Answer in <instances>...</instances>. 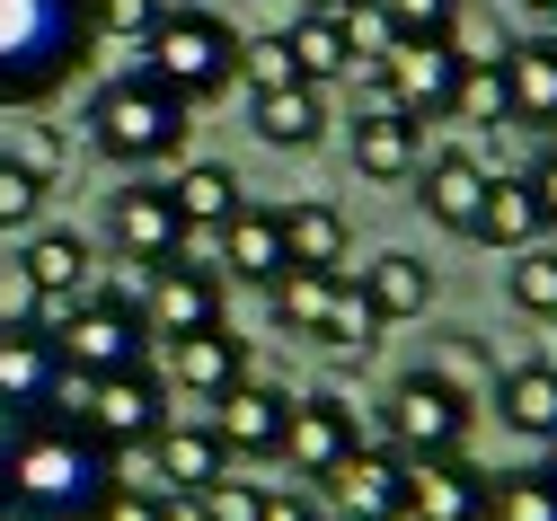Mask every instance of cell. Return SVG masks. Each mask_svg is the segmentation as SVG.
<instances>
[{
    "instance_id": "33",
    "label": "cell",
    "mask_w": 557,
    "mask_h": 521,
    "mask_svg": "<svg viewBox=\"0 0 557 521\" xmlns=\"http://www.w3.org/2000/svg\"><path fill=\"white\" fill-rule=\"evenodd\" d=\"M372 336H381L372 301H363L355 283H336V301H327V319H319V345H336V353H372Z\"/></svg>"
},
{
    "instance_id": "4",
    "label": "cell",
    "mask_w": 557,
    "mask_h": 521,
    "mask_svg": "<svg viewBox=\"0 0 557 521\" xmlns=\"http://www.w3.org/2000/svg\"><path fill=\"white\" fill-rule=\"evenodd\" d=\"M143 71L186 98V107H213L231 80H239V27L213 10V0H195V10H169L151 36H143Z\"/></svg>"
},
{
    "instance_id": "21",
    "label": "cell",
    "mask_w": 557,
    "mask_h": 521,
    "mask_svg": "<svg viewBox=\"0 0 557 521\" xmlns=\"http://www.w3.org/2000/svg\"><path fill=\"white\" fill-rule=\"evenodd\" d=\"M222 283H274V274H284V221H274L265 203H239L231 221H222Z\"/></svg>"
},
{
    "instance_id": "29",
    "label": "cell",
    "mask_w": 557,
    "mask_h": 521,
    "mask_svg": "<svg viewBox=\"0 0 557 521\" xmlns=\"http://www.w3.org/2000/svg\"><path fill=\"white\" fill-rule=\"evenodd\" d=\"M284 53H293V71H301L310 89H327V80H345V71H355V45H345V27L319 18V10H293V18H284Z\"/></svg>"
},
{
    "instance_id": "14",
    "label": "cell",
    "mask_w": 557,
    "mask_h": 521,
    "mask_svg": "<svg viewBox=\"0 0 557 521\" xmlns=\"http://www.w3.org/2000/svg\"><path fill=\"white\" fill-rule=\"evenodd\" d=\"M486 504H496V477L478 460H460V451L407 469V512L416 521H486Z\"/></svg>"
},
{
    "instance_id": "34",
    "label": "cell",
    "mask_w": 557,
    "mask_h": 521,
    "mask_svg": "<svg viewBox=\"0 0 557 521\" xmlns=\"http://www.w3.org/2000/svg\"><path fill=\"white\" fill-rule=\"evenodd\" d=\"M486 521H557V477L548 469H513L486 504Z\"/></svg>"
},
{
    "instance_id": "7",
    "label": "cell",
    "mask_w": 557,
    "mask_h": 521,
    "mask_svg": "<svg viewBox=\"0 0 557 521\" xmlns=\"http://www.w3.org/2000/svg\"><path fill=\"white\" fill-rule=\"evenodd\" d=\"M460 442H469V389L443 371H407L389 389V451L416 469V460H451Z\"/></svg>"
},
{
    "instance_id": "2",
    "label": "cell",
    "mask_w": 557,
    "mask_h": 521,
    "mask_svg": "<svg viewBox=\"0 0 557 521\" xmlns=\"http://www.w3.org/2000/svg\"><path fill=\"white\" fill-rule=\"evenodd\" d=\"M89 0H0V107L53 98L89 62Z\"/></svg>"
},
{
    "instance_id": "31",
    "label": "cell",
    "mask_w": 557,
    "mask_h": 521,
    "mask_svg": "<svg viewBox=\"0 0 557 521\" xmlns=\"http://www.w3.org/2000/svg\"><path fill=\"white\" fill-rule=\"evenodd\" d=\"M451 115H460V124H505V115H513V98H505V53H496V62H460Z\"/></svg>"
},
{
    "instance_id": "10",
    "label": "cell",
    "mask_w": 557,
    "mask_h": 521,
    "mask_svg": "<svg viewBox=\"0 0 557 521\" xmlns=\"http://www.w3.org/2000/svg\"><path fill=\"white\" fill-rule=\"evenodd\" d=\"M53 389H62V353L45 327L27 319H0V415L27 424V415H53Z\"/></svg>"
},
{
    "instance_id": "18",
    "label": "cell",
    "mask_w": 557,
    "mask_h": 521,
    "mask_svg": "<svg viewBox=\"0 0 557 521\" xmlns=\"http://www.w3.org/2000/svg\"><path fill=\"white\" fill-rule=\"evenodd\" d=\"M18 274H27V301H81L89 291V274H98V248L81 239V231H27V248H18Z\"/></svg>"
},
{
    "instance_id": "43",
    "label": "cell",
    "mask_w": 557,
    "mask_h": 521,
    "mask_svg": "<svg viewBox=\"0 0 557 521\" xmlns=\"http://www.w3.org/2000/svg\"><path fill=\"white\" fill-rule=\"evenodd\" d=\"M257 521H319V504H310V495H265Z\"/></svg>"
},
{
    "instance_id": "36",
    "label": "cell",
    "mask_w": 557,
    "mask_h": 521,
    "mask_svg": "<svg viewBox=\"0 0 557 521\" xmlns=\"http://www.w3.org/2000/svg\"><path fill=\"white\" fill-rule=\"evenodd\" d=\"M345 45H355V62H381L398 45V18H389V0H345Z\"/></svg>"
},
{
    "instance_id": "47",
    "label": "cell",
    "mask_w": 557,
    "mask_h": 521,
    "mask_svg": "<svg viewBox=\"0 0 557 521\" xmlns=\"http://www.w3.org/2000/svg\"><path fill=\"white\" fill-rule=\"evenodd\" d=\"M301 10H319V18H345V0H301Z\"/></svg>"
},
{
    "instance_id": "23",
    "label": "cell",
    "mask_w": 557,
    "mask_h": 521,
    "mask_svg": "<svg viewBox=\"0 0 557 521\" xmlns=\"http://www.w3.org/2000/svg\"><path fill=\"white\" fill-rule=\"evenodd\" d=\"M274 221H284V265L345 274V257H355V221H345L336 203H284Z\"/></svg>"
},
{
    "instance_id": "16",
    "label": "cell",
    "mask_w": 557,
    "mask_h": 521,
    "mask_svg": "<svg viewBox=\"0 0 557 521\" xmlns=\"http://www.w3.org/2000/svg\"><path fill=\"white\" fill-rule=\"evenodd\" d=\"M284 407H293V398H284V389H265L257 371H248L239 389H222V398H213V415H203V424L222 433V451H231V460H239V451H248V460H265V451H284Z\"/></svg>"
},
{
    "instance_id": "24",
    "label": "cell",
    "mask_w": 557,
    "mask_h": 521,
    "mask_svg": "<svg viewBox=\"0 0 557 521\" xmlns=\"http://www.w3.org/2000/svg\"><path fill=\"white\" fill-rule=\"evenodd\" d=\"M248 124H257V141H274V151H310V141L327 133V89H310V80L257 89L248 98Z\"/></svg>"
},
{
    "instance_id": "19",
    "label": "cell",
    "mask_w": 557,
    "mask_h": 521,
    "mask_svg": "<svg viewBox=\"0 0 557 521\" xmlns=\"http://www.w3.org/2000/svg\"><path fill=\"white\" fill-rule=\"evenodd\" d=\"M416 160H425V124H407L398 107H363V115H355V177L407 186Z\"/></svg>"
},
{
    "instance_id": "32",
    "label": "cell",
    "mask_w": 557,
    "mask_h": 521,
    "mask_svg": "<svg viewBox=\"0 0 557 521\" xmlns=\"http://www.w3.org/2000/svg\"><path fill=\"white\" fill-rule=\"evenodd\" d=\"M505 291H513L522 319H557V248H522L505 265Z\"/></svg>"
},
{
    "instance_id": "25",
    "label": "cell",
    "mask_w": 557,
    "mask_h": 521,
    "mask_svg": "<svg viewBox=\"0 0 557 521\" xmlns=\"http://www.w3.org/2000/svg\"><path fill=\"white\" fill-rule=\"evenodd\" d=\"M355 291L372 301L381 327H389V319H425V301H434V265L407 257V248H389V257H372V265L355 274Z\"/></svg>"
},
{
    "instance_id": "44",
    "label": "cell",
    "mask_w": 557,
    "mask_h": 521,
    "mask_svg": "<svg viewBox=\"0 0 557 521\" xmlns=\"http://www.w3.org/2000/svg\"><path fill=\"white\" fill-rule=\"evenodd\" d=\"M27 169L53 186V169H62V141H53V133H36V141H27Z\"/></svg>"
},
{
    "instance_id": "20",
    "label": "cell",
    "mask_w": 557,
    "mask_h": 521,
    "mask_svg": "<svg viewBox=\"0 0 557 521\" xmlns=\"http://www.w3.org/2000/svg\"><path fill=\"white\" fill-rule=\"evenodd\" d=\"M151 469L169 477V495H203L213 477H231V451H222V433L203 424V415H186V424H160L151 433Z\"/></svg>"
},
{
    "instance_id": "13",
    "label": "cell",
    "mask_w": 557,
    "mask_h": 521,
    "mask_svg": "<svg viewBox=\"0 0 557 521\" xmlns=\"http://www.w3.org/2000/svg\"><path fill=\"white\" fill-rule=\"evenodd\" d=\"M345 451H355V407H345L336 389H310V398L284 407V460L301 477H327Z\"/></svg>"
},
{
    "instance_id": "3",
    "label": "cell",
    "mask_w": 557,
    "mask_h": 521,
    "mask_svg": "<svg viewBox=\"0 0 557 521\" xmlns=\"http://www.w3.org/2000/svg\"><path fill=\"white\" fill-rule=\"evenodd\" d=\"M186 133H195V107L169 98L151 71H115V80L89 98V151L115 160V169H160V160H177Z\"/></svg>"
},
{
    "instance_id": "11",
    "label": "cell",
    "mask_w": 557,
    "mask_h": 521,
    "mask_svg": "<svg viewBox=\"0 0 557 521\" xmlns=\"http://www.w3.org/2000/svg\"><path fill=\"white\" fill-rule=\"evenodd\" d=\"M319 486H327L336 521H398L407 512V460L398 451H372V442H355Z\"/></svg>"
},
{
    "instance_id": "8",
    "label": "cell",
    "mask_w": 557,
    "mask_h": 521,
    "mask_svg": "<svg viewBox=\"0 0 557 521\" xmlns=\"http://www.w3.org/2000/svg\"><path fill=\"white\" fill-rule=\"evenodd\" d=\"M451 89H460L451 36H398V45L372 62V107H398L407 124H443V115H451Z\"/></svg>"
},
{
    "instance_id": "37",
    "label": "cell",
    "mask_w": 557,
    "mask_h": 521,
    "mask_svg": "<svg viewBox=\"0 0 557 521\" xmlns=\"http://www.w3.org/2000/svg\"><path fill=\"white\" fill-rule=\"evenodd\" d=\"M169 10L160 0H89V36H115V45H143Z\"/></svg>"
},
{
    "instance_id": "30",
    "label": "cell",
    "mask_w": 557,
    "mask_h": 521,
    "mask_svg": "<svg viewBox=\"0 0 557 521\" xmlns=\"http://www.w3.org/2000/svg\"><path fill=\"white\" fill-rule=\"evenodd\" d=\"M336 283L345 274H310V265H284L265 283V310H274V327H293V336H319V319H327V301H336Z\"/></svg>"
},
{
    "instance_id": "26",
    "label": "cell",
    "mask_w": 557,
    "mask_h": 521,
    "mask_svg": "<svg viewBox=\"0 0 557 521\" xmlns=\"http://www.w3.org/2000/svg\"><path fill=\"white\" fill-rule=\"evenodd\" d=\"M169 203H177V221H186V239H195V231H222V221L239 212V169L186 160V169L169 177Z\"/></svg>"
},
{
    "instance_id": "35",
    "label": "cell",
    "mask_w": 557,
    "mask_h": 521,
    "mask_svg": "<svg viewBox=\"0 0 557 521\" xmlns=\"http://www.w3.org/2000/svg\"><path fill=\"white\" fill-rule=\"evenodd\" d=\"M45 177L18 160V151H0V231H36V212H45Z\"/></svg>"
},
{
    "instance_id": "12",
    "label": "cell",
    "mask_w": 557,
    "mask_h": 521,
    "mask_svg": "<svg viewBox=\"0 0 557 521\" xmlns=\"http://www.w3.org/2000/svg\"><path fill=\"white\" fill-rule=\"evenodd\" d=\"M222 291H231V283H222L213 265H186V257H177V265H160V274H151V291H143V327H151V336L222 327Z\"/></svg>"
},
{
    "instance_id": "15",
    "label": "cell",
    "mask_w": 557,
    "mask_h": 521,
    "mask_svg": "<svg viewBox=\"0 0 557 521\" xmlns=\"http://www.w3.org/2000/svg\"><path fill=\"white\" fill-rule=\"evenodd\" d=\"M486 169L478 151H434V160H416V203H425V221H443V231H460L469 239V221H478V203H486Z\"/></svg>"
},
{
    "instance_id": "41",
    "label": "cell",
    "mask_w": 557,
    "mask_h": 521,
    "mask_svg": "<svg viewBox=\"0 0 557 521\" xmlns=\"http://www.w3.org/2000/svg\"><path fill=\"white\" fill-rule=\"evenodd\" d=\"M522 186H531V203H540V231H557V141L540 151V169H531Z\"/></svg>"
},
{
    "instance_id": "5",
    "label": "cell",
    "mask_w": 557,
    "mask_h": 521,
    "mask_svg": "<svg viewBox=\"0 0 557 521\" xmlns=\"http://www.w3.org/2000/svg\"><path fill=\"white\" fill-rule=\"evenodd\" d=\"M53 407H72V424L107 451H151V433L169 424V381L143 362V371H107V381H81V371H62Z\"/></svg>"
},
{
    "instance_id": "9",
    "label": "cell",
    "mask_w": 557,
    "mask_h": 521,
    "mask_svg": "<svg viewBox=\"0 0 557 521\" xmlns=\"http://www.w3.org/2000/svg\"><path fill=\"white\" fill-rule=\"evenodd\" d=\"M107 248H115L124 265H143V274L177 265V257H186V221H177L169 186H143V177H133V186L107 203Z\"/></svg>"
},
{
    "instance_id": "38",
    "label": "cell",
    "mask_w": 557,
    "mask_h": 521,
    "mask_svg": "<svg viewBox=\"0 0 557 521\" xmlns=\"http://www.w3.org/2000/svg\"><path fill=\"white\" fill-rule=\"evenodd\" d=\"M239 80H248V98H257V89L301 80V71H293V53H284V36H239Z\"/></svg>"
},
{
    "instance_id": "45",
    "label": "cell",
    "mask_w": 557,
    "mask_h": 521,
    "mask_svg": "<svg viewBox=\"0 0 557 521\" xmlns=\"http://www.w3.org/2000/svg\"><path fill=\"white\" fill-rule=\"evenodd\" d=\"M160 521H203V504L195 495H160Z\"/></svg>"
},
{
    "instance_id": "40",
    "label": "cell",
    "mask_w": 557,
    "mask_h": 521,
    "mask_svg": "<svg viewBox=\"0 0 557 521\" xmlns=\"http://www.w3.org/2000/svg\"><path fill=\"white\" fill-rule=\"evenodd\" d=\"M469 10V0H389L398 36H451V18Z\"/></svg>"
},
{
    "instance_id": "42",
    "label": "cell",
    "mask_w": 557,
    "mask_h": 521,
    "mask_svg": "<svg viewBox=\"0 0 557 521\" xmlns=\"http://www.w3.org/2000/svg\"><path fill=\"white\" fill-rule=\"evenodd\" d=\"M89 521H160V495H133V486H115Z\"/></svg>"
},
{
    "instance_id": "49",
    "label": "cell",
    "mask_w": 557,
    "mask_h": 521,
    "mask_svg": "<svg viewBox=\"0 0 557 521\" xmlns=\"http://www.w3.org/2000/svg\"><path fill=\"white\" fill-rule=\"evenodd\" d=\"M398 521H416V512H398Z\"/></svg>"
},
{
    "instance_id": "17",
    "label": "cell",
    "mask_w": 557,
    "mask_h": 521,
    "mask_svg": "<svg viewBox=\"0 0 557 521\" xmlns=\"http://www.w3.org/2000/svg\"><path fill=\"white\" fill-rule=\"evenodd\" d=\"M169 381H177L186 398H203V407H213L222 389H239V381H248V336H231V327L169 336Z\"/></svg>"
},
{
    "instance_id": "46",
    "label": "cell",
    "mask_w": 557,
    "mask_h": 521,
    "mask_svg": "<svg viewBox=\"0 0 557 521\" xmlns=\"http://www.w3.org/2000/svg\"><path fill=\"white\" fill-rule=\"evenodd\" d=\"M522 10H531V18H540V27H557V0H522Z\"/></svg>"
},
{
    "instance_id": "50",
    "label": "cell",
    "mask_w": 557,
    "mask_h": 521,
    "mask_svg": "<svg viewBox=\"0 0 557 521\" xmlns=\"http://www.w3.org/2000/svg\"><path fill=\"white\" fill-rule=\"evenodd\" d=\"M293 10H301V0H293Z\"/></svg>"
},
{
    "instance_id": "48",
    "label": "cell",
    "mask_w": 557,
    "mask_h": 521,
    "mask_svg": "<svg viewBox=\"0 0 557 521\" xmlns=\"http://www.w3.org/2000/svg\"><path fill=\"white\" fill-rule=\"evenodd\" d=\"M548 477H557V442H548Z\"/></svg>"
},
{
    "instance_id": "6",
    "label": "cell",
    "mask_w": 557,
    "mask_h": 521,
    "mask_svg": "<svg viewBox=\"0 0 557 521\" xmlns=\"http://www.w3.org/2000/svg\"><path fill=\"white\" fill-rule=\"evenodd\" d=\"M53 353H62V371H81V381L143 371V353H151L143 301H124V291H81V301L53 319Z\"/></svg>"
},
{
    "instance_id": "28",
    "label": "cell",
    "mask_w": 557,
    "mask_h": 521,
    "mask_svg": "<svg viewBox=\"0 0 557 521\" xmlns=\"http://www.w3.org/2000/svg\"><path fill=\"white\" fill-rule=\"evenodd\" d=\"M496 415L531 442H557V362H513L496 381Z\"/></svg>"
},
{
    "instance_id": "22",
    "label": "cell",
    "mask_w": 557,
    "mask_h": 521,
    "mask_svg": "<svg viewBox=\"0 0 557 521\" xmlns=\"http://www.w3.org/2000/svg\"><path fill=\"white\" fill-rule=\"evenodd\" d=\"M505 98H513V124L557 133V36L505 45Z\"/></svg>"
},
{
    "instance_id": "1",
    "label": "cell",
    "mask_w": 557,
    "mask_h": 521,
    "mask_svg": "<svg viewBox=\"0 0 557 521\" xmlns=\"http://www.w3.org/2000/svg\"><path fill=\"white\" fill-rule=\"evenodd\" d=\"M115 495V451L72 415H27L0 442V512L10 521H89Z\"/></svg>"
},
{
    "instance_id": "27",
    "label": "cell",
    "mask_w": 557,
    "mask_h": 521,
    "mask_svg": "<svg viewBox=\"0 0 557 521\" xmlns=\"http://www.w3.org/2000/svg\"><path fill=\"white\" fill-rule=\"evenodd\" d=\"M469 239L478 248H540V203H531V186L522 177H486V203H478V221H469Z\"/></svg>"
},
{
    "instance_id": "39",
    "label": "cell",
    "mask_w": 557,
    "mask_h": 521,
    "mask_svg": "<svg viewBox=\"0 0 557 521\" xmlns=\"http://www.w3.org/2000/svg\"><path fill=\"white\" fill-rule=\"evenodd\" d=\"M195 504H203V521H257L265 486H248V477H213V486H203Z\"/></svg>"
}]
</instances>
